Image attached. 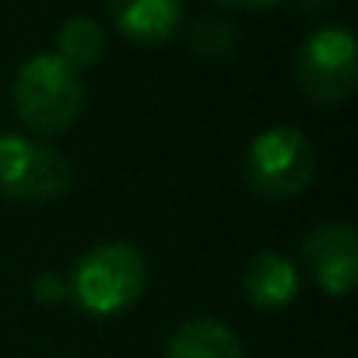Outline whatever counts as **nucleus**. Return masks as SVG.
I'll use <instances>...</instances> for the list:
<instances>
[{"label": "nucleus", "instance_id": "423d86ee", "mask_svg": "<svg viewBox=\"0 0 358 358\" xmlns=\"http://www.w3.org/2000/svg\"><path fill=\"white\" fill-rule=\"evenodd\" d=\"M306 264L327 295H348L358 281V236L351 225H320L306 239Z\"/></svg>", "mask_w": 358, "mask_h": 358}, {"label": "nucleus", "instance_id": "9d476101", "mask_svg": "<svg viewBox=\"0 0 358 358\" xmlns=\"http://www.w3.org/2000/svg\"><path fill=\"white\" fill-rule=\"evenodd\" d=\"M102 53H106V32L95 18H85V15L67 18L64 29L57 32V57L71 64L74 71L99 64Z\"/></svg>", "mask_w": 358, "mask_h": 358}, {"label": "nucleus", "instance_id": "0eeeda50", "mask_svg": "<svg viewBox=\"0 0 358 358\" xmlns=\"http://www.w3.org/2000/svg\"><path fill=\"white\" fill-rule=\"evenodd\" d=\"M113 25L137 46H162L183 25V0H109Z\"/></svg>", "mask_w": 358, "mask_h": 358}, {"label": "nucleus", "instance_id": "7ed1b4c3", "mask_svg": "<svg viewBox=\"0 0 358 358\" xmlns=\"http://www.w3.org/2000/svg\"><path fill=\"white\" fill-rule=\"evenodd\" d=\"M243 172L250 190L267 201L299 197L313 183V172H316L313 141L295 127H271L257 134L253 144L246 148Z\"/></svg>", "mask_w": 358, "mask_h": 358}, {"label": "nucleus", "instance_id": "f257e3e1", "mask_svg": "<svg viewBox=\"0 0 358 358\" xmlns=\"http://www.w3.org/2000/svg\"><path fill=\"white\" fill-rule=\"evenodd\" d=\"M85 106L81 74L57 53L32 57L15 78V109L39 134L67 130Z\"/></svg>", "mask_w": 358, "mask_h": 358}, {"label": "nucleus", "instance_id": "f8f14e48", "mask_svg": "<svg viewBox=\"0 0 358 358\" xmlns=\"http://www.w3.org/2000/svg\"><path fill=\"white\" fill-rule=\"evenodd\" d=\"M215 4H222V8H236V11H267V8L278 4V0H215Z\"/></svg>", "mask_w": 358, "mask_h": 358}, {"label": "nucleus", "instance_id": "20e7f679", "mask_svg": "<svg viewBox=\"0 0 358 358\" xmlns=\"http://www.w3.org/2000/svg\"><path fill=\"white\" fill-rule=\"evenodd\" d=\"M358 50L355 36L341 25L313 32L295 53V85L306 99L334 106L355 92Z\"/></svg>", "mask_w": 358, "mask_h": 358}, {"label": "nucleus", "instance_id": "1a4fd4ad", "mask_svg": "<svg viewBox=\"0 0 358 358\" xmlns=\"http://www.w3.org/2000/svg\"><path fill=\"white\" fill-rule=\"evenodd\" d=\"M165 358H243V344L222 320H190L172 334Z\"/></svg>", "mask_w": 358, "mask_h": 358}, {"label": "nucleus", "instance_id": "6e6552de", "mask_svg": "<svg viewBox=\"0 0 358 358\" xmlns=\"http://www.w3.org/2000/svg\"><path fill=\"white\" fill-rule=\"evenodd\" d=\"M243 288L257 309H281L299 295V271L281 253H260L250 260Z\"/></svg>", "mask_w": 358, "mask_h": 358}, {"label": "nucleus", "instance_id": "f03ea898", "mask_svg": "<svg viewBox=\"0 0 358 358\" xmlns=\"http://www.w3.org/2000/svg\"><path fill=\"white\" fill-rule=\"evenodd\" d=\"M144 281V257L130 243H102L78 260L71 288L92 316H120L141 299Z\"/></svg>", "mask_w": 358, "mask_h": 358}, {"label": "nucleus", "instance_id": "39448f33", "mask_svg": "<svg viewBox=\"0 0 358 358\" xmlns=\"http://www.w3.org/2000/svg\"><path fill=\"white\" fill-rule=\"evenodd\" d=\"M74 172L60 151L15 134L0 137V194L15 201H57L71 190Z\"/></svg>", "mask_w": 358, "mask_h": 358}, {"label": "nucleus", "instance_id": "ddd939ff", "mask_svg": "<svg viewBox=\"0 0 358 358\" xmlns=\"http://www.w3.org/2000/svg\"><path fill=\"white\" fill-rule=\"evenodd\" d=\"M302 4H327V0H302Z\"/></svg>", "mask_w": 358, "mask_h": 358}, {"label": "nucleus", "instance_id": "9b49d317", "mask_svg": "<svg viewBox=\"0 0 358 358\" xmlns=\"http://www.w3.org/2000/svg\"><path fill=\"white\" fill-rule=\"evenodd\" d=\"M232 43H236V32L225 22H215V18L201 22L197 32H194V50L201 57H222V53L232 50Z\"/></svg>", "mask_w": 358, "mask_h": 358}]
</instances>
